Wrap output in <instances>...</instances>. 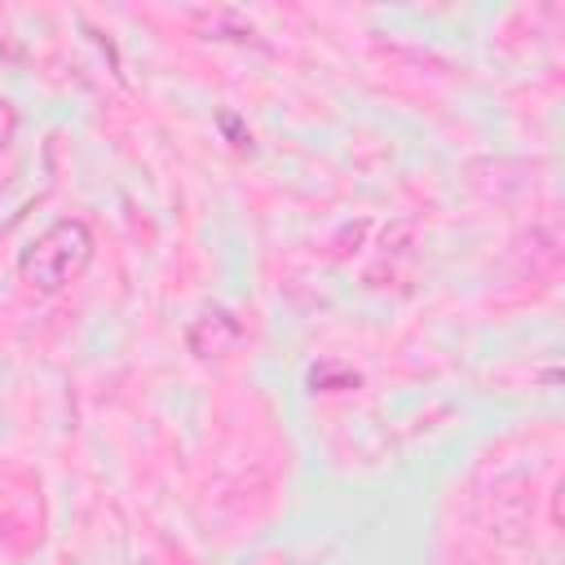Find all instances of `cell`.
<instances>
[{
  "instance_id": "obj_1",
  "label": "cell",
  "mask_w": 565,
  "mask_h": 565,
  "mask_svg": "<svg viewBox=\"0 0 565 565\" xmlns=\"http://www.w3.org/2000/svg\"><path fill=\"white\" fill-rule=\"evenodd\" d=\"M93 260V230L75 216L53 221L49 230H40L22 252H18V274L26 287L35 291H62L71 278H79Z\"/></svg>"
},
{
  "instance_id": "obj_2",
  "label": "cell",
  "mask_w": 565,
  "mask_h": 565,
  "mask_svg": "<svg viewBox=\"0 0 565 565\" xmlns=\"http://www.w3.org/2000/svg\"><path fill=\"white\" fill-rule=\"evenodd\" d=\"M238 340H243V327H238V318H234L230 309H203V313L185 327V344H190L194 358H221V353H230Z\"/></svg>"
},
{
  "instance_id": "obj_3",
  "label": "cell",
  "mask_w": 565,
  "mask_h": 565,
  "mask_svg": "<svg viewBox=\"0 0 565 565\" xmlns=\"http://www.w3.org/2000/svg\"><path fill=\"white\" fill-rule=\"evenodd\" d=\"M309 384L313 388H353L358 384V371H349V366H331V362H322V366H313L309 371Z\"/></svg>"
},
{
  "instance_id": "obj_4",
  "label": "cell",
  "mask_w": 565,
  "mask_h": 565,
  "mask_svg": "<svg viewBox=\"0 0 565 565\" xmlns=\"http://www.w3.org/2000/svg\"><path fill=\"white\" fill-rule=\"evenodd\" d=\"M13 132H18V110H13V102L0 93V146H9Z\"/></svg>"
}]
</instances>
